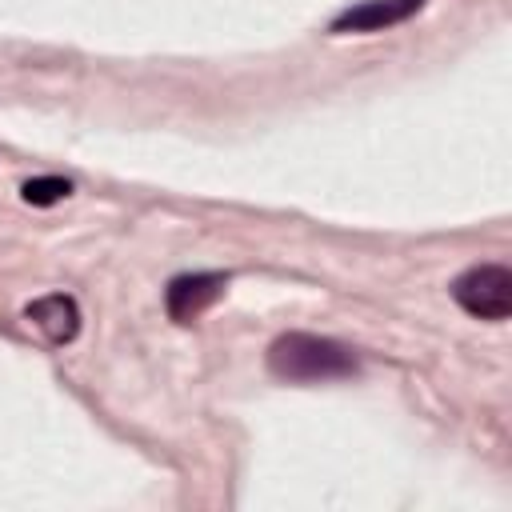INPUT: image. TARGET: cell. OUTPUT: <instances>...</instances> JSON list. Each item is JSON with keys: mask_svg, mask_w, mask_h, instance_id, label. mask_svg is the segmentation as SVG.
<instances>
[{"mask_svg": "<svg viewBox=\"0 0 512 512\" xmlns=\"http://www.w3.org/2000/svg\"><path fill=\"white\" fill-rule=\"evenodd\" d=\"M24 316H28V324H36L44 332L48 344H68L80 332V304L64 292H48V296L32 300L24 308Z\"/></svg>", "mask_w": 512, "mask_h": 512, "instance_id": "obj_5", "label": "cell"}, {"mask_svg": "<svg viewBox=\"0 0 512 512\" xmlns=\"http://www.w3.org/2000/svg\"><path fill=\"white\" fill-rule=\"evenodd\" d=\"M228 288V276L224 272H184L176 280H168V292H164V304H168V316L176 324H192L204 308H212Z\"/></svg>", "mask_w": 512, "mask_h": 512, "instance_id": "obj_3", "label": "cell"}, {"mask_svg": "<svg viewBox=\"0 0 512 512\" xmlns=\"http://www.w3.org/2000/svg\"><path fill=\"white\" fill-rule=\"evenodd\" d=\"M268 372L292 384L344 380V376H356V356L340 340L312 336V332H284L268 348Z\"/></svg>", "mask_w": 512, "mask_h": 512, "instance_id": "obj_1", "label": "cell"}, {"mask_svg": "<svg viewBox=\"0 0 512 512\" xmlns=\"http://www.w3.org/2000/svg\"><path fill=\"white\" fill-rule=\"evenodd\" d=\"M68 192H72V184H68L64 176H32V180L20 184V196H24V204H32V208H52V204H60Z\"/></svg>", "mask_w": 512, "mask_h": 512, "instance_id": "obj_6", "label": "cell"}, {"mask_svg": "<svg viewBox=\"0 0 512 512\" xmlns=\"http://www.w3.org/2000/svg\"><path fill=\"white\" fill-rule=\"evenodd\" d=\"M452 300L480 320H508L512 312V272L504 264H472L452 280Z\"/></svg>", "mask_w": 512, "mask_h": 512, "instance_id": "obj_2", "label": "cell"}, {"mask_svg": "<svg viewBox=\"0 0 512 512\" xmlns=\"http://www.w3.org/2000/svg\"><path fill=\"white\" fill-rule=\"evenodd\" d=\"M420 8H424V0H360V4L344 8L332 20V32L336 36H348V32H384L392 24H404Z\"/></svg>", "mask_w": 512, "mask_h": 512, "instance_id": "obj_4", "label": "cell"}]
</instances>
